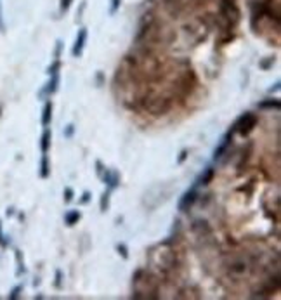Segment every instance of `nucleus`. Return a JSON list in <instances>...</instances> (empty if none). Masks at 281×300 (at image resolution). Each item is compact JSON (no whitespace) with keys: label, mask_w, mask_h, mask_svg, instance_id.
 <instances>
[{"label":"nucleus","mask_w":281,"mask_h":300,"mask_svg":"<svg viewBox=\"0 0 281 300\" xmlns=\"http://www.w3.org/2000/svg\"><path fill=\"white\" fill-rule=\"evenodd\" d=\"M143 102L146 106V109H150V113L153 115H163L172 108V99L169 96H162V94H151V96H144Z\"/></svg>","instance_id":"1"},{"label":"nucleus","mask_w":281,"mask_h":300,"mask_svg":"<svg viewBox=\"0 0 281 300\" xmlns=\"http://www.w3.org/2000/svg\"><path fill=\"white\" fill-rule=\"evenodd\" d=\"M257 123H259V116L252 111H246V113H243L236 121H234V125L231 127V130L238 132V134L245 137V135H248L250 132L257 127Z\"/></svg>","instance_id":"2"},{"label":"nucleus","mask_w":281,"mask_h":300,"mask_svg":"<svg viewBox=\"0 0 281 300\" xmlns=\"http://www.w3.org/2000/svg\"><path fill=\"white\" fill-rule=\"evenodd\" d=\"M196 200H198V191H196L195 188H191L181 196L179 205H177V207H179L181 212H188V210H191V208L195 207Z\"/></svg>","instance_id":"3"},{"label":"nucleus","mask_w":281,"mask_h":300,"mask_svg":"<svg viewBox=\"0 0 281 300\" xmlns=\"http://www.w3.org/2000/svg\"><path fill=\"white\" fill-rule=\"evenodd\" d=\"M227 269H229V274L234 276V278H240L246 272V269H248V262L245 259H241V257H236V259L231 260V264L227 265Z\"/></svg>","instance_id":"4"},{"label":"nucleus","mask_w":281,"mask_h":300,"mask_svg":"<svg viewBox=\"0 0 281 300\" xmlns=\"http://www.w3.org/2000/svg\"><path fill=\"white\" fill-rule=\"evenodd\" d=\"M101 179L104 181L106 189H109V191H113V189H116L120 186V174L115 172V170L104 169V172H102Z\"/></svg>","instance_id":"5"},{"label":"nucleus","mask_w":281,"mask_h":300,"mask_svg":"<svg viewBox=\"0 0 281 300\" xmlns=\"http://www.w3.org/2000/svg\"><path fill=\"white\" fill-rule=\"evenodd\" d=\"M85 42H87V30L82 28L80 32H78V35H77V40H75L73 49H71V54H73V58H80L82 52H83V47H85Z\"/></svg>","instance_id":"6"},{"label":"nucleus","mask_w":281,"mask_h":300,"mask_svg":"<svg viewBox=\"0 0 281 300\" xmlns=\"http://www.w3.org/2000/svg\"><path fill=\"white\" fill-rule=\"evenodd\" d=\"M233 135H234V132L233 130H229L226 135L222 137V142L219 144L217 147H215V151H214V160H219V158H222V155L227 151V147H229V144H231V140H233Z\"/></svg>","instance_id":"7"},{"label":"nucleus","mask_w":281,"mask_h":300,"mask_svg":"<svg viewBox=\"0 0 281 300\" xmlns=\"http://www.w3.org/2000/svg\"><path fill=\"white\" fill-rule=\"evenodd\" d=\"M59 71H56V73H51V80H49L47 85L44 87V90H42V96H51V94L58 92L59 89Z\"/></svg>","instance_id":"8"},{"label":"nucleus","mask_w":281,"mask_h":300,"mask_svg":"<svg viewBox=\"0 0 281 300\" xmlns=\"http://www.w3.org/2000/svg\"><path fill=\"white\" fill-rule=\"evenodd\" d=\"M214 177H215V169H214V167H207V169L201 172V176L198 177V182H196V184L208 186L212 181H214Z\"/></svg>","instance_id":"9"},{"label":"nucleus","mask_w":281,"mask_h":300,"mask_svg":"<svg viewBox=\"0 0 281 300\" xmlns=\"http://www.w3.org/2000/svg\"><path fill=\"white\" fill-rule=\"evenodd\" d=\"M51 120H52V102L47 101L44 109H42V125L47 127V125H51Z\"/></svg>","instance_id":"10"},{"label":"nucleus","mask_w":281,"mask_h":300,"mask_svg":"<svg viewBox=\"0 0 281 300\" xmlns=\"http://www.w3.org/2000/svg\"><path fill=\"white\" fill-rule=\"evenodd\" d=\"M51 139H52L51 130L45 127L44 134H42V139H40V149H42V153H47V151H49V147H51Z\"/></svg>","instance_id":"11"},{"label":"nucleus","mask_w":281,"mask_h":300,"mask_svg":"<svg viewBox=\"0 0 281 300\" xmlns=\"http://www.w3.org/2000/svg\"><path fill=\"white\" fill-rule=\"evenodd\" d=\"M80 217H82V214L78 210H70V212H66V215H64V222H66V226H75V224H78Z\"/></svg>","instance_id":"12"},{"label":"nucleus","mask_w":281,"mask_h":300,"mask_svg":"<svg viewBox=\"0 0 281 300\" xmlns=\"http://www.w3.org/2000/svg\"><path fill=\"white\" fill-rule=\"evenodd\" d=\"M49 176H51V165H49L47 153H44L42 162H40V177H42V179H47Z\"/></svg>","instance_id":"13"},{"label":"nucleus","mask_w":281,"mask_h":300,"mask_svg":"<svg viewBox=\"0 0 281 300\" xmlns=\"http://www.w3.org/2000/svg\"><path fill=\"white\" fill-rule=\"evenodd\" d=\"M259 108L260 109H279L281 102H279V99H265V101L259 102Z\"/></svg>","instance_id":"14"},{"label":"nucleus","mask_w":281,"mask_h":300,"mask_svg":"<svg viewBox=\"0 0 281 300\" xmlns=\"http://www.w3.org/2000/svg\"><path fill=\"white\" fill-rule=\"evenodd\" d=\"M109 195H111V191L109 189H106L104 193H102V196H101V203H99V207H101V212H106L109 208Z\"/></svg>","instance_id":"15"},{"label":"nucleus","mask_w":281,"mask_h":300,"mask_svg":"<svg viewBox=\"0 0 281 300\" xmlns=\"http://www.w3.org/2000/svg\"><path fill=\"white\" fill-rule=\"evenodd\" d=\"M116 252L121 255V259H125V260L128 259V248L125 243H118V245H116Z\"/></svg>","instance_id":"16"},{"label":"nucleus","mask_w":281,"mask_h":300,"mask_svg":"<svg viewBox=\"0 0 281 300\" xmlns=\"http://www.w3.org/2000/svg\"><path fill=\"white\" fill-rule=\"evenodd\" d=\"M73 196H75L73 188H66V189H64V201H66V203L73 201Z\"/></svg>","instance_id":"17"},{"label":"nucleus","mask_w":281,"mask_h":300,"mask_svg":"<svg viewBox=\"0 0 281 300\" xmlns=\"http://www.w3.org/2000/svg\"><path fill=\"white\" fill-rule=\"evenodd\" d=\"M104 169H106V167L104 165H102V162L101 160H97L96 162V172H97V176H102V172H104Z\"/></svg>","instance_id":"18"},{"label":"nucleus","mask_w":281,"mask_h":300,"mask_svg":"<svg viewBox=\"0 0 281 300\" xmlns=\"http://www.w3.org/2000/svg\"><path fill=\"white\" fill-rule=\"evenodd\" d=\"M186 158H188V149H182L181 155H179V158H177V163H179V165H181V163H184Z\"/></svg>","instance_id":"19"},{"label":"nucleus","mask_w":281,"mask_h":300,"mask_svg":"<svg viewBox=\"0 0 281 300\" xmlns=\"http://www.w3.org/2000/svg\"><path fill=\"white\" fill-rule=\"evenodd\" d=\"M73 130H75L73 125H68L66 130H64V135H66V137H71V135H73Z\"/></svg>","instance_id":"20"},{"label":"nucleus","mask_w":281,"mask_h":300,"mask_svg":"<svg viewBox=\"0 0 281 300\" xmlns=\"http://www.w3.org/2000/svg\"><path fill=\"white\" fill-rule=\"evenodd\" d=\"M89 201H90V193H89V191H85V193H83V195H82L80 203H89Z\"/></svg>","instance_id":"21"},{"label":"nucleus","mask_w":281,"mask_h":300,"mask_svg":"<svg viewBox=\"0 0 281 300\" xmlns=\"http://www.w3.org/2000/svg\"><path fill=\"white\" fill-rule=\"evenodd\" d=\"M272 63H274V59L271 58V59H269V61H264V63H260V68H264V70H267V68L271 66Z\"/></svg>","instance_id":"22"},{"label":"nucleus","mask_w":281,"mask_h":300,"mask_svg":"<svg viewBox=\"0 0 281 300\" xmlns=\"http://www.w3.org/2000/svg\"><path fill=\"white\" fill-rule=\"evenodd\" d=\"M111 2H113V6H111V14H115L116 9H118V6H120V0H111Z\"/></svg>","instance_id":"23"},{"label":"nucleus","mask_w":281,"mask_h":300,"mask_svg":"<svg viewBox=\"0 0 281 300\" xmlns=\"http://www.w3.org/2000/svg\"><path fill=\"white\" fill-rule=\"evenodd\" d=\"M71 2H73V0H63V4H61V9H63V11H66L68 7L71 6Z\"/></svg>","instance_id":"24"},{"label":"nucleus","mask_w":281,"mask_h":300,"mask_svg":"<svg viewBox=\"0 0 281 300\" xmlns=\"http://www.w3.org/2000/svg\"><path fill=\"white\" fill-rule=\"evenodd\" d=\"M0 245H2V246L7 245V241L4 240V234H2V226H0Z\"/></svg>","instance_id":"25"},{"label":"nucleus","mask_w":281,"mask_h":300,"mask_svg":"<svg viewBox=\"0 0 281 300\" xmlns=\"http://www.w3.org/2000/svg\"><path fill=\"white\" fill-rule=\"evenodd\" d=\"M0 32H4V20H2V4H0Z\"/></svg>","instance_id":"26"},{"label":"nucleus","mask_w":281,"mask_h":300,"mask_svg":"<svg viewBox=\"0 0 281 300\" xmlns=\"http://www.w3.org/2000/svg\"><path fill=\"white\" fill-rule=\"evenodd\" d=\"M21 291V286H18V288H14V291H13V295H11V298H16L18 297V293Z\"/></svg>","instance_id":"27"},{"label":"nucleus","mask_w":281,"mask_h":300,"mask_svg":"<svg viewBox=\"0 0 281 300\" xmlns=\"http://www.w3.org/2000/svg\"><path fill=\"white\" fill-rule=\"evenodd\" d=\"M56 284H58V286H61V271L56 272Z\"/></svg>","instance_id":"28"}]
</instances>
